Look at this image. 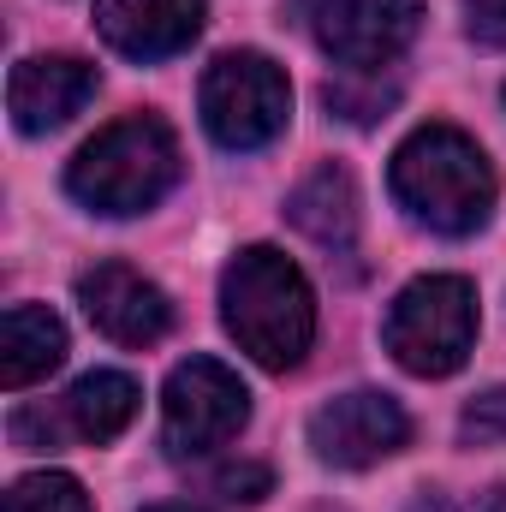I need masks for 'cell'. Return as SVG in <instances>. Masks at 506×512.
I'll use <instances>...</instances> for the list:
<instances>
[{
  "mask_svg": "<svg viewBox=\"0 0 506 512\" xmlns=\"http://www.w3.org/2000/svg\"><path fill=\"white\" fill-rule=\"evenodd\" d=\"M387 191L417 227H429L441 239H465V233L489 227L501 185H495L489 155L459 126H417L393 149Z\"/></svg>",
  "mask_w": 506,
  "mask_h": 512,
  "instance_id": "cell-1",
  "label": "cell"
},
{
  "mask_svg": "<svg viewBox=\"0 0 506 512\" xmlns=\"http://www.w3.org/2000/svg\"><path fill=\"white\" fill-rule=\"evenodd\" d=\"M221 316H227V334L239 340V352H251L274 376L298 370L316 340V292H310L304 268L274 245H251L227 262Z\"/></svg>",
  "mask_w": 506,
  "mask_h": 512,
  "instance_id": "cell-2",
  "label": "cell"
},
{
  "mask_svg": "<svg viewBox=\"0 0 506 512\" xmlns=\"http://www.w3.org/2000/svg\"><path fill=\"white\" fill-rule=\"evenodd\" d=\"M179 185V137L155 114H126L102 126L66 167V191L108 221L155 209Z\"/></svg>",
  "mask_w": 506,
  "mask_h": 512,
  "instance_id": "cell-3",
  "label": "cell"
},
{
  "mask_svg": "<svg viewBox=\"0 0 506 512\" xmlns=\"http://www.w3.org/2000/svg\"><path fill=\"white\" fill-rule=\"evenodd\" d=\"M387 352L399 370L411 376H453L465 370L471 346H477V286L465 274H423L411 280L393 310H387V328H381Z\"/></svg>",
  "mask_w": 506,
  "mask_h": 512,
  "instance_id": "cell-4",
  "label": "cell"
},
{
  "mask_svg": "<svg viewBox=\"0 0 506 512\" xmlns=\"http://www.w3.org/2000/svg\"><path fill=\"white\" fill-rule=\"evenodd\" d=\"M197 102H203V126H209V137L221 149H262L292 120V84L256 48L221 54L203 72V96Z\"/></svg>",
  "mask_w": 506,
  "mask_h": 512,
  "instance_id": "cell-5",
  "label": "cell"
},
{
  "mask_svg": "<svg viewBox=\"0 0 506 512\" xmlns=\"http://www.w3.org/2000/svg\"><path fill=\"white\" fill-rule=\"evenodd\" d=\"M143 405V387L120 370H90L66 387L54 405H18L12 411V447L18 453H54V447H102L126 429Z\"/></svg>",
  "mask_w": 506,
  "mask_h": 512,
  "instance_id": "cell-6",
  "label": "cell"
},
{
  "mask_svg": "<svg viewBox=\"0 0 506 512\" xmlns=\"http://www.w3.org/2000/svg\"><path fill=\"white\" fill-rule=\"evenodd\" d=\"M245 423H251V393L215 358H185L161 387V447L173 459L215 453Z\"/></svg>",
  "mask_w": 506,
  "mask_h": 512,
  "instance_id": "cell-7",
  "label": "cell"
},
{
  "mask_svg": "<svg viewBox=\"0 0 506 512\" xmlns=\"http://www.w3.org/2000/svg\"><path fill=\"white\" fill-rule=\"evenodd\" d=\"M310 30L346 72H381L417 42L423 0H322Z\"/></svg>",
  "mask_w": 506,
  "mask_h": 512,
  "instance_id": "cell-8",
  "label": "cell"
},
{
  "mask_svg": "<svg viewBox=\"0 0 506 512\" xmlns=\"http://www.w3.org/2000/svg\"><path fill=\"white\" fill-rule=\"evenodd\" d=\"M411 441V417L399 399L387 393H340L328 399L316 417H310V447L322 465H340V471H370L381 459L405 453Z\"/></svg>",
  "mask_w": 506,
  "mask_h": 512,
  "instance_id": "cell-9",
  "label": "cell"
},
{
  "mask_svg": "<svg viewBox=\"0 0 506 512\" xmlns=\"http://www.w3.org/2000/svg\"><path fill=\"white\" fill-rule=\"evenodd\" d=\"M78 304L96 322V334H108L114 346H155L173 328V304L155 280H143L126 262H96L78 274Z\"/></svg>",
  "mask_w": 506,
  "mask_h": 512,
  "instance_id": "cell-10",
  "label": "cell"
},
{
  "mask_svg": "<svg viewBox=\"0 0 506 512\" xmlns=\"http://www.w3.org/2000/svg\"><path fill=\"white\" fill-rule=\"evenodd\" d=\"M209 0H96V30L126 60H173L203 36Z\"/></svg>",
  "mask_w": 506,
  "mask_h": 512,
  "instance_id": "cell-11",
  "label": "cell"
},
{
  "mask_svg": "<svg viewBox=\"0 0 506 512\" xmlns=\"http://www.w3.org/2000/svg\"><path fill=\"white\" fill-rule=\"evenodd\" d=\"M90 96H96V66L78 60V54H36V60H18V66H12V84H6L12 126L24 131V137H42V131L66 126L72 114H84Z\"/></svg>",
  "mask_w": 506,
  "mask_h": 512,
  "instance_id": "cell-12",
  "label": "cell"
},
{
  "mask_svg": "<svg viewBox=\"0 0 506 512\" xmlns=\"http://www.w3.org/2000/svg\"><path fill=\"white\" fill-rule=\"evenodd\" d=\"M66 364V328L54 310L42 304H12L6 322H0V387L18 393V387L42 382Z\"/></svg>",
  "mask_w": 506,
  "mask_h": 512,
  "instance_id": "cell-13",
  "label": "cell"
},
{
  "mask_svg": "<svg viewBox=\"0 0 506 512\" xmlns=\"http://www.w3.org/2000/svg\"><path fill=\"white\" fill-rule=\"evenodd\" d=\"M286 221H292L304 239H316L322 251L346 256L358 245V191H352V173H346V167H316V173L292 191Z\"/></svg>",
  "mask_w": 506,
  "mask_h": 512,
  "instance_id": "cell-14",
  "label": "cell"
},
{
  "mask_svg": "<svg viewBox=\"0 0 506 512\" xmlns=\"http://www.w3.org/2000/svg\"><path fill=\"white\" fill-rule=\"evenodd\" d=\"M6 512H90V495L66 471H30V477L12 483Z\"/></svg>",
  "mask_w": 506,
  "mask_h": 512,
  "instance_id": "cell-15",
  "label": "cell"
},
{
  "mask_svg": "<svg viewBox=\"0 0 506 512\" xmlns=\"http://www.w3.org/2000/svg\"><path fill=\"white\" fill-rule=\"evenodd\" d=\"M322 96H328V108H334V114H346L352 126H376L381 114L393 108L399 84H381V72H364V90H358L352 78H340V84H328Z\"/></svg>",
  "mask_w": 506,
  "mask_h": 512,
  "instance_id": "cell-16",
  "label": "cell"
},
{
  "mask_svg": "<svg viewBox=\"0 0 506 512\" xmlns=\"http://www.w3.org/2000/svg\"><path fill=\"white\" fill-rule=\"evenodd\" d=\"M459 441H465V447H501L506 441V387L477 393V399L459 411Z\"/></svg>",
  "mask_w": 506,
  "mask_h": 512,
  "instance_id": "cell-17",
  "label": "cell"
},
{
  "mask_svg": "<svg viewBox=\"0 0 506 512\" xmlns=\"http://www.w3.org/2000/svg\"><path fill=\"white\" fill-rule=\"evenodd\" d=\"M268 465H256V459H239V465H221L215 477H209V489L221 495V501H262L268 495Z\"/></svg>",
  "mask_w": 506,
  "mask_h": 512,
  "instance_id": "cell-18",
  "label": "cell"
},
{
  "mask_svg": "<svg viewBox=\"0 0 506 512\" xmlns=\"http://www.w3.org/2000/svg\"><path fill=\"white\" fill-rule=\"evenodd\" d=\"M465 30L483 48H506V0H465Z\"/></svg>",
  "mask_w": 506,
  "mask_h": 512,
  "instance_id": "cell-19",
  "label": "cell"
},
{
  "mask_svg": "<svg viewBox=\"0 0 506 512\" xmlns=\"http://www.w3.org/2000/svg\"><path fill=\"white\" fill-rule=\"evenodd\" d=\"M453 512H506V489H483V495H465Z\"/></svg>",
  "mask_w": 506,
  "mask_h": 512,
  "instance_id": "cell-20",
  "label": "cell"
},
{
  "mask_svg": "<svg viewBox=\"0 0 506 512\" xmlns=\"http://www.w3.org/2000/svg\"><path fill=\"white\" fill-rule=\"evenodd\" d=\"M143 512H197V507H173V501H167V507H143Z\"/></svg>",
  "mask_w": 506,
  "mask_h": 512,
  "instance_id": "cell-21",
  "label": "cell"
}]
</instances>
